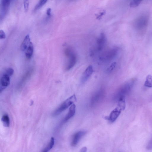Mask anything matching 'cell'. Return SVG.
<instances>
[{
  "instance_id": "obj_26",
  "label": "cell",
  "mask_w": 152,
  "mask_h": 152,
  "mask_svg": "<svg viewBox=\"0 0 152 152\" xmlns=\"http://www.w3.org/2000/svg\"><path fill=\"white\" fill-rule=\"evenodd\" d=\"M52 9L48 8L47 11V15L48 17H50L51 15Z\"/></svg>"
},
{
  "instance_id": "obj_12",
  "label": "cell",
  "mask_w": 152,
  "mask_h": 152,
  "mask_svg": "<svg viewBox=\"0 0 152 152\" xmlns=\"http://www.w3.org/2000/svg\"><path fill=\"white\" fill-rule=\"evenodd\" d=\"M76 111V106L74 104L71 105L70 108L69 112L64 120L65 122L71 118L75 114Z\"/></svg>"
},
{
  "instance_id": "obj_3",
  "label": "cell",
  "mask_w": 152,
  "mask_h": 152,
  "mask_svg": "<svg viewBox=\"0 0 152 152\" xmlns=\"http://www.w3.org/2000/svg\"><path fill=\"white\" fill-rule=\"evenodd\" d=\"M130 83H127L123 85L117 91L115 96L116 101L119 99L126 98V95L129 92L131 88Z\"/></svg>"
},
{
  "instance_id": "obj_23",
  "label": "cell",
  "mask_w": 152,
  "mask_h": 152,
  "mask_svg": "<svg viewBox=\"0 0 152 152\" xmlns=\"http://www.w3.org/2000/svg\"><path fill=\"white\" fill-rule=\"evenodd\" d=\"M106 14V11L105 10L101 12H100L98 14H97L95 16L96 17V19L98 20H101L102 19V17L104 15Z\"/></svg>"
},
{
  "instance_id": "obj_14",
  "label": "cell",
  "mask_w": 152,
  "mask_h": 152,
  "mask_svg": "<svg viewBox=\"0 0 152 152\" xmlns=\"http://www.w3.org/2000/svg\"><path fill=\"white\" fill-rule=\"evenodd\" d=\"M34 48L32 42H31L28 47L26 53V57L28 60L31 59L33 55Z\"/></svg>"
},
{
  "instance_id": "obj_7",
  "label": "cell",
  "mask_w": 152,
  "mask_h": 152,
  "mask_svg": "<svg viewBox=\"0 0 152 152\" xmlns=\"http://www.w3.org/2000/svg\"><path fill=\"white\" fill-rule=\"evenodd\" d=\"M12 0H1V19H3L9 9Z\"/></svg>"
},
{
  "instance_id": "obj_27",
  "label": "cell",
  "mask_w": 152,
  "mask_h": 152,
  "mask_svg": "<svg viewBox=\"0 0 152 152\" xmlns=\"http://www.w3.org/2000/svg\"><path fill=\"white\" fill-rule=\"evenodd\" d=\"M87 148L86 147H84L81 149L80 151L83 152H86L87 151Z\"/></svg>"
},
{
  "instance_id": "obj_21",
  "label": "cell",
  "mask_w": 152,
  "mask_h": 152,
  "mask_svg": "<svg viewBox=\"0 0 152 152\" xmlns=\"http://www.w3.org/2000/svg\"><path fill=\"white\" fill-rule=\"evenodd\" d=\"M24 8L25 11L27 12L28 11L29 7V0H23Z\"/></svg>"
},
{
  "instance_id": "obj_1",
  "label": "cell",
  "mask_w": 152,
  "mask_h": 152,
  "mask_svg": "<svg viewBox=\"0 0 152 152\" xmlns=\"http://www.w3.org/2000/svg\"><path fill=\"white\" fill-rule=\"evenodd\" d=\"M76 97L75 95L69 97L63 102L54 112L53 116H56L65 110L73 103L76 101Z\"/></svg>"
},
{
  "instance_id": "obj_6",
  "label": "cell",
  "mask_w": 152,
  "mask_h": 152,
  "mask_svg": "<svg viewBox=\"0 0 152 152\" xmlns=\"http://www.w3.org/2000/svg\"><path fill=\"white\" fill-rule=\"evenodd\" d=\"M93 72V69L91 65H89L83 73L81 79V83H85L91 77Z\"/></svg>"
},
{
  "instance_id": "obj_5",
  "label": "cell",
  "mask_w": 152,
  "mask_h": 152,
  "mask_svg": "<svg viewBox=\"0 0 152 152\" xmlns=\"http://www.w3.org/2000/svg\"><path fill=\"white\" fill-rule=\"evenodd\" d=\"M10 76L4 73L1 77L0 83V92L5 89L10 84Z\"/></svg>"
},
{
  "instance_id": "obj_9",
  "label": "cell",
  "mask_w": 152,
  "mask_h": 152,
  "mask_svg": "<svg viewBox=\"0 0 152 152\" xmlns=\"http://www.w3.org/2000/svg\"><path fill=\"white\" fill-rule=\"evenodd\" d=\"M122 109L118 106L113 109L110 115L105 118L110 122H114L120 114Z\"/></svg>"
},
{
  "instance_id": "obj_19",
  "label": "cell",
  "mask_w": 152,
  "mask_h": 152,
  "mask_svg": "<svg viewBox=\"0 0 152 152\" xmlns=\"http://www.w3.org/2000/svg\"><path fill=\"white\" fill-rule=\"evenodd\" d=\"M48 0H40L39 2L35 7V10L37 11L40 9L47 2Z\"/></svg>"
},
{
  "instance_id": "obj_10",
  "label": "cell",
  "mask_w": 152,
  "mask_h": 152,
  "mask_svg": "<svg viewBox=\"0 0 152 152\" xmlns=\"http://www.w3.org/2000/svg\"><path fill=\"white\" fill-rule=\"evenodd\" d=\"M86 133V132L84 131H79L75 133L72 138L71 145L73 147L76 146Z\"/></svg>"
},
{
  "instance_id": "obj_25",
  "label": "cell",
  "mask_w": 152,
  "mask_h": 152,
  "mask_svg": "<svg viewBox=\"0 0 152 152\" xmlns=\"http://www.w3.org/2000/svg\"><path fill=\"white\" fill-rule=\"evenodd\" d=\"M146 148L148 150L152 149V138L147 144Z\"/></svg>"
},
{
  "instance_id": "obj_22",
  "label": "cell",
  "mask_w": 152,
  "mask_h": 152,
  "mask_svg": "<svg viewBox=\"0 0 152 152\" xmlns=\"http://www.w3.org/2000/svg\"><path fill=\"white\" fill-rule=\"evenodd\" d=\"M4 73L11 77L14 73V70L12 68H9L7 69Z\"/></svg>"
},
{
  "instance_id": "obj_24",
  "label": "cell",
  "mask_w": 152,
  "mask_h": 152,
  "mask_svg": "<svg viewBox=\"0 0 152 152\" xmlns=\"http://www.w3.org/2000/svg\"><path fill=\"white\" fill-rule=\"evenodd\" d=\"M6 38V35L5 32L2 30L0 31V39H4Z\"/></svg>"
},
{
  "instance_id": "obj_28",
  "label": "cell",
  "mask_w": 152,
  "mask_h": 152,
  "mask_svg": "<svg viewBox=\"0 0 152 152\" xmlns=\"http://www.w3.org/2000/svg\"><path fill=\"white\" fill-rule=\"evenodd\" d=\"M138 1H139L140 2H141L142 1H143V0H138Z\"/></svg>"
},
{
  "instance_id": "obj_2",
  "label": "cell",
  "mask_w": 152,
  "mask_h": 152,
  "mask_svg": "<svg viewBox=\"0 0 152 152\" xmlns=\"http://www.w3.org/2000/svg\"><path fill=\"white\" fill-rule=\"evenodd\" d=\"M66 56L68 59L66 70L68 71L73 68L76 65L77 61V57L75 53L70 48L66 49L64 51Z\"/></svg>"
},
{
  "instance_id": "obj_13",
  "label": "cell",
  "mask_w": 152,
  "mask_h": 152,
  "mask_svg": "<svg viewBox=\"0 0 152 152\" xmlns=\"http://www.w3.org/2000/svg\"><path fill=\"white\" fill-rule=\"evenodd\" d=\"M31 42V39L29 35L26 36L21 46V49L23 51L27 50L29 47Z\"/></svg>"
},
{
  "instance_id": "obj_17",
  "label": "cell",
  "mask_w": 152,
  "mask_h": 152,
  "mask_svg": "<svg viewBox=\"0 0 152 152\" xmlns=\"http://www.w3.org/2000/svg\"><path fill=\"white\" fill-rule=\"evenodd\" d=\"M144 86L148 88L152 87V76L151 75H148L147 76Z\"/></svg>"
},
{
  "instance_id": "obj_4",
  "label": "cell",
  "mask_w": 152,
  "mask_h": 152,
  "mask_svg": "<svg viewBox=\"0 0 152 152\" xmlns=\"http://www.w3.org/2000/svg\"><path fill=\"white\" fill-rule=\"evenodd\" d=\"M104 93L103 89H100L93 94L90 100L91 107H95L101 101L104 97Z\"/></svg>"
},
{
  "instance_id": "obj_8",
  "label": "cell",
  "mask_w": 152,
  "mask_h": 152,
  "mask_svg": "<svg viewBox=\"0 0 152 152\" xmlns=\"http://www.w3.org/2000/svg\"><path fill=\"white\" fill-rule=\"evenodd\" d=\"M118 52V49H113L107 52L104 56L101 57L100 59L102 61H110L116 56Z\"/></svg>"
},
{
  "instance_id": "obj_16",
  "label": "cell",
  "mask_w": 152,
  "mask_h": 152,
  "mask_svg": "<svg viewBox=\"0 0 152 152\" xmlns=\"http://www.w3.org/2000/svg\"><path fill=\"white\" fill-rule=\"evenodd\" d=\"M1 121L4 127H8L9 126L10 120L9 117L7 114H6L3 116Z\"/></svg>"
},
{
  "instance_id": "obj_11",
  "label": "cell",
  "mask_w": 152,
  "mask_h": 152,
  "mask_svg": "<svg viewBox=\"0 0 152 152\" xmlns=\"http://www.w3.org/2000/svg\"><path fill=\"white\" fill-rule=\"evenodd\" d=\"M106 40L105 34L101 33L97 41V49L98 51H102L105 46Z\"/></svg>"
},
{
  "instance_id": "obj_20",
  "label": "cell",
  "mask_w": 152,
  "mask_h": 152,
  "mask_svg": "<svg viewBox=\"0 0 152 152\" xmlns=\"http://www.w3.org/2000/svg\"><path fill=\"white\" fill-rule=\"evenodd\" d=\"M116 65V63L114 62L112 63L107 68L106 72L108 73H111L114 70Z\"/></svg>"
},
{
  "instance_id": "obj_18",
  "label": "cell",
  "mask_w": 152,
  "mask_h": 152,
  "mask_svg": "<svg viewBox=\"0 0 152 152\" xmlns=\"http://www.w3.org/2000/svg\"><path fill=\"white\" fill-rule=\"evenodd\" d=\"M55 144V139L53 137L51 138L50 141L47 146L44 149L43 152H47L50 150L54 146Z\"/></svg>"
},
{
  "instance_id": "obj_15",
  "label": "cell",
  "mask_w": 152,
  "mask_h": 152,
  "mask_svg": "<svg viewBox=\"0 0 152 152\" xmlns=\"http://www.w3.org/2000/svg\"><path fill=\"white\" fill-rule=\"evenodd\" d=\"M33 70L32 69L29 70L24 75L20 82V85H22L29 79L33 73Z\"/></svg>"
}]
</instances>
